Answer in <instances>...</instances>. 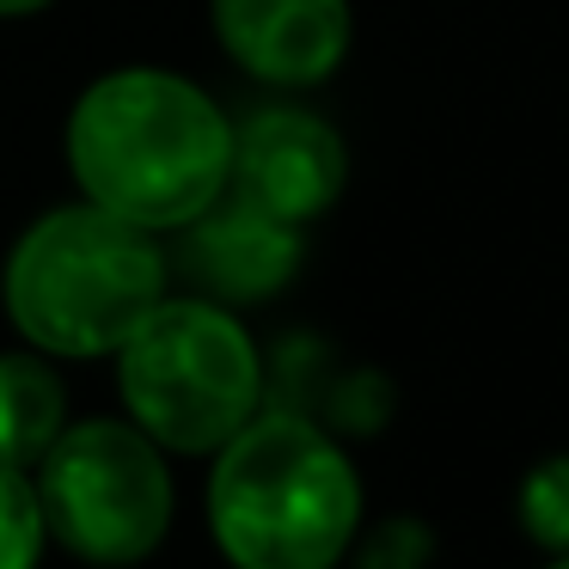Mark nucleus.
Returning <instances> with one entry per match:
<instances>
[{"label": "nucleus", "mask_w": 569, "mask_h": 569, "mask_svg": "<svg viewBox=\"0 0 569 569\" xmlns=\"http://www.w3.org/2000/svg\"><path fill=\"white\" fill-rule=\"evenodd\" d=\"M214 38L270 87H319L349 50V0H214Z\"/></svg>", "instance_id": "7"}, {"label": "nucleus", "mask_w": 569, "mask_h": 569, "mask_svg": "<svg viewBox=\"0 0 569 569\" xmlns=\"http://www.w3.org/2000/svg\"><path fill=\"white\" fill-rule=\"evenodd\" d=\"M166 258L148 227L80 202L50 209L7 258L0 300L19 337L50 356H111L160 307Z\"/></svg>", "instance_id": "3"}, {"label": "nucleus", "mask_w": 569, "mask_h": 569, "mask_svg": "<svg viewBox=\"0 0 569 569\" xmlns=\"http://www.w3.org/2000/svg\"><path fill=\"white\" fill-rule=\"evenodd\" d=\"M31 490L43 539H62L87 563H141L172 527L166 459L129 422H62Z\"/></svg>", "instance_id": "5"}, {"label": "nucleus", "mask_w": 569, "mask_h": 569, "mask_svg": "<svg viewBox=\"0 0 569 569\" xmlns=\"http://www.w3.org/2000/svg\"><path fill=\"white\" fill-rule=\"evenodd\" d=\"M123 405L153 447L214 453L233 441L263 398V361L251 331L227 307L178 300L153 307L123 337Z\"/></svg>", "instance_id": "4"}, {"label": "nucleus", "mask_w": 569, "mask_h": 569, "mask_svg": "<svg viewBox=\"0 0 569 569\" xmlns=\"http://www.w3.org/2000/svg\"><path fill=\"white\" fill-rule=\"evenodd\" d=\"M38 7H50V0H0V19H19V13H38Z\"/></svg>", "instance_id": "12"}, {"label": "nucleus", "mask_w": 569, "mask_h": 569, "mask_svg": "<svg viewBox=\"0 0 569 569\" xmlns=\"http://www.w3.org/2000/svg\"><path fill=\"white\" fill-rule=\"evenodd\" d=\"M545 569H569V551H557V557H551V563H545Z\"/></svg>", "instance_id": "13"}, {"label": "nucleus", "mask_w": 569, "mask_h": 569, "mask_svg": "<svg viewBox=\"0 0 569 569\" xmlns=\"http://www.w3.org/2000/svg\"><path fill=\"white\" fill-rule=\"evenodd\" d=\"M361 520V478L307 417H251L221 441L209 527L233 569H331Z\"/></svg>", "instance_id": "2"}, {"label": "nucleus", "mask_w": 569, "mask_h": 569, "mask_svg": "<svg viewBox=\"0 0 569 569\" xmlns=\"http://www.w3.org/2000/svg\"><path fill=\"white\" fill-rule=\"evenodd\" d=\"M233 123L202 87L160 68H123L87 87L68 117V166L87 202L148 227H184L227 190Z\"/></svg>", "instance_id": "1"}, {"label": "nucleus", "mask_w": 569, "mask_h": 569, "mask_svg": "<svg viewBox=\"0 0 569 569\" xmlns=\"http://www.w3.org/2000/svg\"><path fill=\"white\" fill-rule=\"evenodd\" d=\"M349 178V153L325 117L295 111V104H270L251 111L233 129V160H227V190L251 209L276 214V221L300 227L337 202Z\"/></svg>", "instance_id": "6"}, {"label": "nucleus", "mask_w": 569, "mask_h": 569, "mask_svg": "<svg viewBox=\"0 0 569 569\" xmlns=\"http://www.w3.org/2000/svg\"><path fill=\"white\" fill-rule=\"evenodd\" d=\"M43 508L26 466H0V569H38Z\"/></svg>", "instance_id": "11"}, {"label": "nucleus", "mask_w": 569, "mask_h": 569, "mask_svg": "<svg viewBox=\"0 0 569 569\" xmlns=\"http://www.w3.org/2000/svg\"><path fill=\"white\" fill-rule=\"evenodd\" d=\"M68 398L43 361L0 356V466H31L62 435Z\"/></svg>", "instance_id": "9"}, {"label": "nucleus", "mask_w": 569, "mask_h": 569, "mask_svg": "<svg viewBox=\"0 0 569 569\" xmlns=\"http://www.w3.org/2000/svg\"><path fill=\"white\" fill-rule=\"evenodd\" d=\"M520 527L545 551H569V453L527 471V483H520Z\"/></svg>", "instance_id": "10"}, {"label": "nucleus", "mask_w": 569, "mask_h": 569, "mask_svg": "<svg viewBox=\"0 0 569 569\" xmlns=\"http://www.w3.org/2000/svg\"><path fill=\"white\" fill-rule=\"evenodd\" d=\"M184 276L209 288L214 300H263L295 276L300 263V227L251 209V202L214 197L197 221H184Z\"/></svg>", "instance_id": "8"}]
</instances>
